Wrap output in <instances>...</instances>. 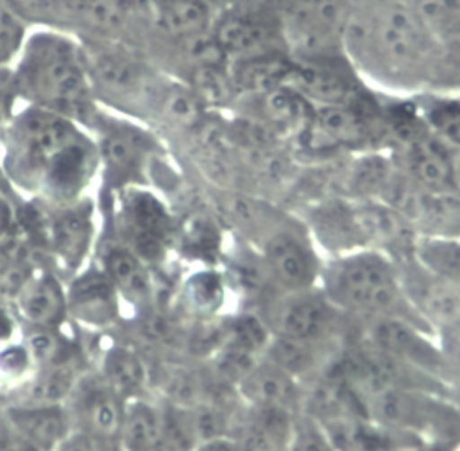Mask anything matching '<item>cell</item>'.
Here are the masks:
<instances>
[{
	"label": "cell",
	"mask_w": 460,
	"mask_h": 451,
	"mask_svg": "<svg viewBox=\"0 0 460 451\" xmlns=\"http://www.w3.org/2000/svg\"><path fill=\"white\" fill-rule=\"evenodd\" d=\"M0 140L6 180L53 206L81 199L101 168L90 129L38 107L15 111Z\"/></svg>",
	"instance_id": "1"
},
{
	"label": "cell",
	"mask_w": 460,
	"mask_h": 451,
	"mask_svg": "<svg viewBox=\"0 0 460 451\" xmlns=\"http://www.w3.org/2000/svg\"><path fill=\"white\" fill-rule=\"evenodd\" d=\"M354 71L375 92L414 97L432 90L442 55L404 0L354 3L343 40Z\"/></svg>",
	"instance_id": "2"
},
{
	"label": "cell",
	"mask_w": 460,
	"mask_h": 451,
	"mask_svg": "<svg viewBox=\"0 0 460 451\" xmlns=\"http://www.w3.org/2000/svg\"><path fill=\"white\" fill-rule=\"evenodd\" d=\"M12 81L21 102L66 116L86 129L101 112L83 43L64 31H31L13 62Z\"/></svg>",
	"instance_id": "3"
},
{
	"label": "cell",
	"mask_w": 460,
	"mask_h": 451,
	"mask_svg": "<svg viewBox=\"0 0 460 451\" xmlns=\"http://www.w3.org/2000/svg\"><path fill=\"white\" fill-rule=\"evenodd\" d=\"M319 287L356 324L402 317L430 331L406 303L395 260L378 250L362 248L324 258Z\"/></svg>",
	"instance_id": "4"
},
{
	"label": "cell",
	"mask_w": 460,
	"mask_h": 451,
	"mask_svg": "<svg viewBox=\"0 0 460 451\" xmlns=\"http://www.w3.org/2000/svg\"><path fill=\"white\" fill-rule=\"evenodd\" d=\"M367 418L421 440L460 438V407L449 395L425 390L380 388L364 392Z\"/></svg>",
	"instance_id": "5"
},
{
	"label": "cell",
	"mask_w": 460,
	"mask_h": 451,
	"mask_svg": "<svg viewBox=\"0 0 460 451\" xmlns=\"http://www.w3.org/2000/svg\"><path fill=\"white\" fill-rule=\"evenodd\" d=\"M274 336L315 343H349L358 324L345 315L323 289L278 293L258 312Z\"/></svg>",
	"instance_id": "6"
},
{
	"label": "cell",
	"mask_w": 460,
	"mask_h": 451,
	"mask_svg": "<svg viewBox=\"0 0 460 451\" xmlns=\"http://www.w3.org/2000/svg\"><path fill=\"white\" fill-rule=\"evenodd\" d=\"M352 6L354 0H276L274 15L289 57L345 55Z\"/></svg>",
	"instance_id": "7"
},
{
	"label": "cell",
	"mask_w": 460,
	"mask_h": 451,
	"mask_svg": "<svg viewBox=\"0 0 460 451\" xmlns=\"http://www.w3.org/2000/svg\"><path fill=\"white\" fill-rule=\"evenodd\" d=\"M90 131L97 142L101 168L119 187L135 185L161 149L157 135L147 125L121 114H107L103 109Z\"/></svg>",
	"instance_id": "8"
},
{
	"label": "cell",
	"mask_w": 460,
	"mask_h": 451,
	"mask_svg": "<svg viewBox=\"0 0 460 451\" xmlns=\"http://www.w3.org/2000/svg\"><path fill=\"white\" fill-rule=\"evenodd\" d=\"M356 338L378 349L380 353L416 367L451 386L449 369L438 343V336L421 327V324L402 317H382L360 323L356 327Z\"/></svg>",
	"instance_id": "9"
},
{
	"label": "cell",
	"mask_w": 460,
	"mask_h": 451,
	"mask_svg": "<svg viewBox=\"0 0 460 451\" xmlns=\"http://www.w3.org/2000/svg\"><path fill=\"white\" fill-rule=\"evenodd\" d=\"M408 306L434 334L460 329V287L429 270L416 256L395 261Z\"/></svg>",
	"instance_id": "10"
},
{
	"label": "cell",
	"mask_w": 460,
	"mask_h": 451,
	"mask_svg": "<svg viewBox=\"0 0 460 451\" xmlns=\"http://www.w3.org/2000/svg\"><path fill=\"white\" fill-rule=\"evenodd\" d=\"M300 218L326 258L367 248L356 202L350 198L341 194L319 198L304 208Z\"/></svg>",
	"instance_id": "11"
},
{
	"label": "cell",
	"mask_w": 460,
	"mask_h": 451,
	"mask_svg": "<svg viewBox=\"0 0 460 451\" xmlns=\"http://www.w3.org/2000/svg\"><path fill=\"white\" fill-rule=\"evenodd\" d=\"M125 401L103 381L101 375H83L66 409L73 429L84 431L107 446H118Z\"/></svg>",
	"instance_id": "12"
},
{
	"label": "cell",
	"mask_w": 460,
	"mask_h": 451,
	"mask_svg": "<svg viewBox=\"0 0 460 451\" xmlns=\"http://www.w3.org/2000/svg\"><path fill=\"white\" fill-rule=\"evenodd\" d=\"M123 228L129 235L131 250L151 261L159 258L173 234V222L157 196L142 189H125L121 206Z\"/></svg>",
	"instance_id": "13"
},
{
	"label": "cell",
	"mask_w": 460,
	"mask_h": 451,
	"mask_svg": "<svg viewBox=\"0 0 460 451\" xmlns=\"http://www.w3.org/2000/svg\"><path fill=\"white\" fill-rule=\"evenodd\" d=\"M47 243L58 263L69 270L79 269L93 241V211L86 199L57 206L47 222Z\"/></svg>",
	"instance_id": "14"
},
{
	"label": "cell",
	"mask_w": 460,
	"mask_h": 451,
	"mask_svg": "<svg viewBox=\"0 0 460 451\" xmlns=\"http://www.w3.org/2000/svg\"><path fill=\"white\" fill-rule=\"evenodd\" d=\"M237 392L250 407H269L293 414L304 409L305 386L265 357L239 383Z\"/></svg>",
	"instance_id": "15"
},
{
	"label": "cell",
	"mask_w": 460,
	"mask_h": 451,
	"mask_svg": "<svg viewBox=\"0 0 460 451\" xmlns=\"http://www.w3.org/2000/svg\"><path fill=\"white\" fill-rule=\"evenodd\" d=\"M338 451H418L427 442L371 418H343L323 423Z\"/></svg>",
	"instance_id": "16"
},
{
	"label": "cell",
	"mask_w": 460,
	"mask_h": 451,
	"mask_svg": "<svg viewBox=\"0 0 460 451\" xmlns=\"http://www.w3.org/2000/svg\"><path fill=\"white\" fill-rule=\"evenodd\" d=\"M19 317L40 329H58L67 315V289L47 270L31 272L15 293Z\"/></svg>",
	"instance_id": "17"
},
{
	"label": "cell",
	"mask_w": 460,
	"mask_h": 451,
	"mask_svg": "<svg viewBox=\"0 0 460 451\" xmlns=\"http://www.w3.org/2000/svg\"><path fill=\"white\" fill-rule=\"evenodd\" d=\"M67 314L95 329L118 321L119 293L103 270H92L73 280L67 289Z\"/></svg>",
	"instance_id": "18"
},
{
	"label": "cell",
	"mask_w": 460,
	"mask_h": 451,
	"mask_svg": "<svg viewBox=\"0 0 460 451\" xmlns=\"http://www.w3.org/2000/svg\"><path fill=\"white\" fill-rule=\"evenodd\" d=\"M345 347L347 343H315L272 334L263 357L308 385L336 362Z\"/></svg>",
	"instance_id": "19"
},
{
	"label": "cell",
	"mask_w": 460,
	"mask_h": 451,
	"mask_svg": "<svg viewBox=\"0 0 460 451\" xmlns=\"http://www.w3.org/2000/svg\"><path fill=\"white\" fill-rule=\"evenodd\" d=\"M4 420L12 431L40 451H53L73 429L66 405L19 403L4 411Z\"/></svg>",
	"instance_id": "20"
},
{
	"label": "cell",
	"mask_w": 460,
	"mask_h": 451,
	"mask_svg": "<svg viewBox=\"0 0 460 451\" xmlns=\"http://www.w3.org/2000/svg\"><path fill=\"white\" fill-rule=\"evenodd\" d=\"M295 416L279 409L244 405L234 437L244 451H288Z\"/></svg>",
	"instance_id": "21"
},
{
	"label": "cell",
	"mask_w": 460,
	"mask_h": 451,
	"mask_svg": "<svg viewBox=\"0 0 460 451\" xmlns=\"http://www.w3.org/2000/svg\"><path fill=\"white\" fill-rule=\"evenodd\" d=\"M118 447L121 451H166L161 403L147 395L125 401Z\"/></svg>",
	"instance_id": "22"
},
{
	"label": "cell",
	"mask_w": 460,
	"mask_h": 451,
	"mask_svg": "<svg viewBox=\"0 0 460 451\" xmlns=\"http://www.w3.org/2000/svg\"><path fill=\"white\" fill-rule=\"evenodd\" d=\"M99 375L123 401L147 395L153 381L147 360L131 345L109 347Z\"/></svg>",
	"instance_id": "23"
},
{
	"label": "cell",
	"mask_w": 460,
	"mask_h": 451,
	"mask_svg": "<svg viewBox=\"0 0 460 451\" xmlns=\"http://www.w3.org/2000/svg\"><path fill=\"white\" fill-rule=\"evenodd\" d=\"M103 272L118 289L135 305H149L153 298V279L147 261L142 260L129 246H112L103 261Z\"/></svg>",
	"instance_id": "24"
},
{
	"label": "cell",
	"mask_w": 460,
	"mask_h": 451,
	"mask_svg": "<svg viewBox=\"0 0 460 451\" xmlns=\"http://www.w3.org/2000/svg\"><path fill=\"white\" fill-rule=\"evenodd\" d=\"M411 99L427 131L451 152L460 149V93L423 92Z\"/></svg>",
	"instance_id": "25"
},
{
	"label": "cell",
	"mask_w": 460,
	"mask_h": 451,
	"mask_svg": "<svg viewBox=\"0 0 460 451\" xmlns=\"http://www.w3.org/2000/svg\"><path fill=\"white\" fill-rule=\"evenodd\" d=\"M83 375L84 371L76 358L38 367L21 401L38 405H66Z\"/></svg>",
	"instance_id": "26"
},
{
	"label": "cell",
	"mask_w": 460,
	"mask_h": 451,
	"mask_svg": "<svg viewBox=\"0 0 460 451\" xmlns=\"http://www.w3.org/2000/svg\"><path fill=\"white\" fill-rule=\"evenodd\" d=\"M425 32L440 47L460 41V0H404Z\"/></svg>",
	"instance_id": "27"
},
{
	"label": "cell",
	"mask_w": 460,
	"mask_h": 451,
	"mask_svg": "<svg viewBox=\"0 0 460 451\" xmlns=\"http://www.w3.org/2000/svg\"><path fill=\"white\" fill-rule=\"evenodd\" d=\"M185 305L198 319L218 317L227 295V284L222 272L215 269L198 270L185 282Z\"/></svg>",
	"instance_id": "28"
},
{
	"label": "cell",
	"mask_w": 460,
	"mask_h": 451,
	"mask_svg": "<svg viewBox=\"0 0 460 451\" xmlns=\"http://www.w3.org/2000/svg\"><path fill=\"white\" fill-rule=\"evenodd\" d=\"M24 347L29 350V357L34 367H43L76 358L73 347L62 336V332H58V329L31 327L27 338H24Z\"/></svg>",
	"instance_id": "29"
},
{
	"label": "cell",
	"mask_w": 460,
	"mask_h": 451,
	"mask_svg": "<svg viewBox=\"0 0 460 451\" xmlns=\"http://www.w3.org/2000/svg\"><path fill=\"white\" fill-rule=\"evenodd\" d=\"M288 451H338V447L319 420L298 412L293 421Z\"/></svg>",
	"instance_id": "30"
},
{
	"label": "cell",
	"mask_w": 460,
	"mask_h": 451,
	"mask_svg": "<svg viewBox=\"0 0 460 451\" xmlns=\"http://www.w3.org/2000/svg\"><path fill=\"white\" fill-rule=\"evenodd\" d=\"M29 32L27 24L0 3V67L13 66Z\"/></svg>",
	"instance_id": "31"
},
{
	"label": "cell",
	"mask_w": 460,
	"mask_h": 451,
	"mask_svg": "<svg viewBox=\"0 0 460 451\" xmlns=\"http://www.w3.org/2000/svg\"><path fill=\"white\" fill-rule=\"evenodd\" d=\"M430 92L460 93V41L442 47V55Z\"/></svg>",
	"instance_id": "32"
},
{
	"label": "cell",
	"mask_w": 460,
	"mask_h": 451,
	"mask_svg": "<svg viewBox=\"0 0 460 451\" xmlns=\"http://www.w3.org/2000/svg\"><path fill=\"white\" fill-rule=\"evenodd\" d=\"M438 343L447 362L451 386L460 392V329L438 334Z\"/></svg>",
	"instance_id": "33"
},
{
	"label": "cell",
	"mask_w": 460,
	"mask_h": 451,
	"mask_svg": "<svg viewBox=\"0 0 460 451\" xmlns=\"http://www.w3.org/2000/svg\"><path fill=\"white\" fill-rule=\"evenodd\" d=\"M118 446H107L105 442L97 440L95 437L79 431V429H71L62 440L60 444L53 449V451H111Z\"/></svg>",
	"instance_id": "34"
},
{
	"label": "cell",
	"mask_w": 460,
	"mask_h": 451,
	"mask_svg": "<svg viewBox=\"0 0 460 451\" xmlns=\"http://www.w3.org/2000/svg\"><path fill=\"white\" fill-rule=\"evenodd\" d=\"M17 102V93L12 81V69L0 67V131L15 114L13 105Z\"/></svg>",
	"instance_id": "35"
},
{
	"label": "cell",
	"mask_w": 460,
	"mask_h": 451,
	"mask_svg": "<svg viewBox=\"0 0 460 451\" xmlns=\"http://www.w3.org/2000/svg\"><path fill=\"white\" fill-rule=\"evenodd\" d=\"M17 226V209L10 196L0 190V246L12 241Z\"/></svg>",
	"instance_id": "36"
},
{
	"label": "cell",
	"mask_w": 460,
	"mask_h": 451,
	"mask_svg": "<svg viewBox=\"0 0 460 451\" xmlns=\"http://www.w3.org/2000/svg\"><path fill=\"white\" fill-rule=\"evenodd\" d=\"M196 451H244L235 437H218L201 442Z\"/></svg>",
	"instance_id": "37"
},
{
	"label": "cell",
	"mask_w": 460,
	"mask_h": 451,
	"mask_svg": "<svg viewBox=\"0 0 460 451\" xmlns=\"http://www.w3.org/2000/svg\"><path fill=\"white\" fill-rule=\"evenodd\" d=\"M15 332V321L6 310L0 308V345H4Z\"/></svg>",
	"instance_id": "38"
},
{
	"label": "cell",
	"mask_w": 460,
	"mask_h": 451,
	"mask_svg": "<svg viewBox=\"0 0 460 451\" xmlns=\"http://www.w3.org/2000/svg\"><path fill=\"white\" fill-rule=\"evenodd\" d=\"M451 170H453V190L460 196V149L451 152Z\"/></svg>",
	"instance_id": "39"
},
{
	"label": "cell",
	"mask_w": 460,
	"mask_h": 451,
	"mask_svg": "<svg viewBox=\"0 0 460 451\" xmlns=\"http://www.w3.org/2000/svg\"><path fill=\"white\" fill-rule=\"evenodd\" d=\"M6 181V173H4V168H3V163H0V190H3V185Z\"/></svg>",
	"instance_id": "40"
},
{
	"label": "cell",
	"mask_w": 460,
	"mask_h": 451,
	"mask_svg": "<svg viewBox=\"0 0 460 451\" xmlns=\"http://www.w3.org/2000/svg\"><path fill=\"white\" fill-rule=\"evenodd\" d=\"M354 3H378V0H354Z\"/></svg>",
	"instance_id": "41"
}]
</instances>
